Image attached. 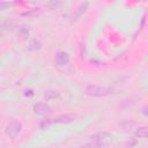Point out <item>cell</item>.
Masks as SVG:
<instances>
[{"instance_id": "8fae6325", "label": "cell", "mask_w": 148, "mask_h": 148, "mask_svg": "<svg viewBox=\"0 0 148 148\" xmlns=\"http://www.w3.org/2000/svg\"><path fill=\"white\" fill-rule=\"evenodd\" d=\"M20 34H21V36L22 37H28L29 35H30V27H28V25H22L21 28H20Z\"/></svg>"}, {"instance_id": "9c48e42d", "label": "cell", "mask_w": 148, "mask_h": 148, "mask_svg": "<svg viewBox=\"0 0 148 148\" xmlns=\"http://www.w3.org/2000/svg\"><path fill=\"white\" fill-rule=\"evenodd\" d=\"M58 97H59V92L57 90H47L44 94V98L46 101H51V99H54V98H58Z\"/></svg>"}, {"instance_id": "ba28073f", "label": "cell", "mask_w": 148, "mask_h": 148, "mask_svg": "<svg viewBox=\"0 0 148 148\" xmlns=\"http://www.w3.org/2000/svg\"><path fill=\"white\" fill-rule=\"evenodd\" d=\"M147 133H148L147 126H140V127H138V128L135 130V132H134L135 136L139 138V139H146V138H147Z\"/></svg>"}, {"instance_id": "7a4b0ae2", "label": "cell", "mask_w": 148, "mask_h": 148, "mask_svg": "<svg viewBox=\"0 0 148 148\" xmlns=\"http://www.w3.org/2000/svg\"><path fill=\"white\" fill-rule=\"evenodd\" d=\"M86 95L90 97H104L113 94V90L110 87L104 86H96V84H88L84 90Z\"/></svg>"}, {"instance_id": "6da1fadb", "label": "cell", "mask_w": 148, "mask_h": 148, "mask_svg": "<svg viewBox=\"0 0 148 148\" xmlns=\"http://www.w3.org/2000/svg\"><path fill=\"white\" fill-rule=\"evenodd\" d=\"M90 139H91L90 143L92 146H95L96 148H103V147L109 146L112 142L113 135L110 134L109 132H98V133L94 134Z\"/></svg>"}, {"instance_id": "5b68a950", "label": "cell", "mask_w": 148, "mask_h": 148, "mask_svg": "<svg viewBox=\"0 0 148 148\" xmlns=\"http://www.w3.org/2000/svg\"><path fill=\"white\" fill-rule=\"evenodd\" d=\"M34 112L36 114H39V116H45V114H49L51 113V108L46 104V103H43V102H39V103H36L32 108Z\"/></svg>"}, {"instance_id": "8992f818", "label": "cell", "mask_w": 148, "mask_h": 148, "mask_svg": "<svg viewBox=\"0 0 148 148\" xmlns=\"http://www.w3.org/2000/svg\"><path fill=\"white\" fill-rule=\"evenodd\" d=\"M73 120H74V118L71 114H60L53 119V123L60 124V125H67V124H71Z\"/></svg>"}, {"instance_id": "3957f363", "label": "cell", "mask_w": 148, "mask_h": 148, "mask_svg": "<svg viewBox=\"0 0 148 148\" xmlns=\"http://www.w3.org/2000/svg\"><path fill=\"white\" fill-rule=\"evenodd\" d=\"M23 130V126H22V123L18 121V120H14V121H10L9 124H7V126L5 127V132L8 136L10 138H15Z\"/></svg>"}, {"instance_id": "52a82bcc", "label": "cell", "mask_w": 148, "mask_h": 148, "mask_svg": "<svg viewBox=\"0 0 148 148\" xmlns=\"http://www.w3.org/2000/svg\"><path fill=\"white\" fill-rule=\"evenodd\" d=\"M40 49H42V43H40L38 39H36V38L31 39V40L28 43V50H29V51H38V50H40Z\"/></svg>"}, {"instance_id": "5bb4252c", "label": "cell", "mask_w": 148, "mask_h": 148, "mask_svg": "<svg viewBox=\"0 0 148 148\" xmlns=\"http://www.w3.org/2000/svg\"><path fill=\"white\" fill-rule=\"evenodd\" d=\"M82 148H96L95 146H92L91 143H88V145H86V146H83Z\"/></svg>"}, {"instance_id": "7c38bea8", "label": "cell", "mask_w": 148, "mask_h": 148, "mask_svg": "<svg viewBox=\"0 0 148 148\" xmlns=\"http://www.w3.org/2000/svg\"><path fill=\"white\" fill-rule=\"evenodd\" d=\"M14 2H7V1H0V10H5L7 9L8 7L13 6Z\"/></svg>"}, {"instance_id": "30bf717a", "label": "cell", "mask_w": 148, "mask_h": 148, "mask_svg": "<svg viewBox=\"0 0 148 148\" xmlns=\"http://www.w3.org/2000/svg\"><path fill=\"white\" fill-rule=\"evenodd\" d=\"M52 123H53V120H51V119H49V118L43 119V120H40V123H39V128H40V130H46V128H49V127L52 125Z\"/></svg>"}, {"instance_id": "277c9868", "label": "cell", "mask_w": 148, "mask_h": 148, "mask_svg": "<svg viewBox=\"0 0 148 148\" xmlns=\"http://www.w3.org/2000/svg\"><path fill=\"white\" fill-rule=\"evenodd\" d=\"M54 60H56L57 66H59V67H65V66H67V65L69 64L71 57H69V54H68L67 52H65V51H59V52L56 54Z\"/></svg>"}, {"instance_id": "4fadbf2b", "label": "cell", "mask_w": 148, "mask_h": 148, "mask_svg": "<svg viewBox=\"0 0 148 148\" xmlns=\"http://www.w3.org/2000/svg\"><path fill=\"white\" fill-rule=\"evenodd\" d=\"M24 96L25 97H32L34 96V90L32 89H25L24 90Z\"/></svg>"}]
</instances>
